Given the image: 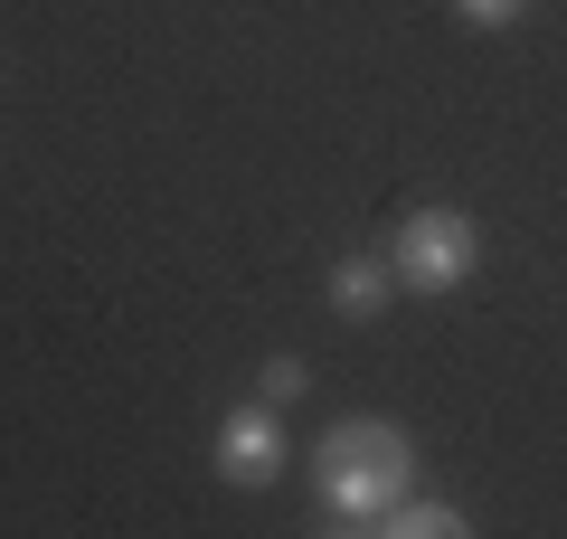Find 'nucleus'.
Wrapping results in <instances>:
<instances>
[{
	"mask_svg": "<svg viewBox=\"0 0 567 539\" xmlns=\"http://www.w3.org/2000/svg\"><path fill=\"white\" fill-rule=\"evenodd\" d=\"M473 256H483V227H473L464 209H416V218L398 227V246H388V275H398L406 294H454V284L473 275Z\"/></svg>",
	"mask_w": 567,
	"mask_h": 539,
	"instance_id": "nucleus-2",
	"label": "nucleus"
},
{
	"mask_svg": "<svg viewBox=\"0 0 567 539\" xmlns=\"http://www.w3.org/2000/svg\"><path fill=\"white\" fill-rule=\"evenodd\" d=\"M312 482H322L331 520L379 530V520L416 492V445H406V426H388V417H341V426H322V445H312Z\"/></svg>",
	"mask_w": 567,
	"mask_h": 539,
	"instance_id": "nucleus-1",
	"label": "nucleus"
},
{
	"mask_svg": "<svg viewBox=\"0 0 567 539\" xmlns=\"http://www.w3.org/2000/svg\"><path fill=\"white\" fill-rule=\"evenodd\" d=\"M379 530H398V539H464V530H473V520H464V511H454V501H416V492H406V501H398V511H388V520H379Z\"/></svg>",
	"mask_w": 567,
	"mask_h": 539,
	"instance_id": "nucleus-5",
	"label": "nucleus"
},
{
	"mask_svg": "<svg viewBox=\"0 0 567 539\" xmlns=\"http://www.w3.org/2000/svg\"><path fill=\"white\" fill-rule=\"evenodd\" d=\"M256 388H265L275 407H284V398H303V359H293V350H275V359H265V379H256Z\"/></svg>",
	"mask_w": 567,
	"mask_h": 539,
	"instance_id": "nucleus-6",
	"label": "nucleus"
},
{
	"mask_svg": "<svg viewBox=\"0 0 567 539\" xmlns=\"http://www.w3.org/2000/svg\"><path fill=\"white\" fill-rule=\"evenodd\" d=\"M275 474H284V426H275V407H237V417L218 426V482L265 492Z\"/></svg>",
	"mask_w": 567,
	"mask_h": 539,
	"instance_id": "nucleus-3",
	"label": "nucleus"
},
{
	"mask_svg": "<svg viewBox=\"0 0 567 539\" xmlns=\"http://www.w3.org/2000/svg\"><path fill=\"white\" fill-rule=\"evenodd\" d=\"M454 10H464L473 29H511V20H520V10H529V0H454Z\"/></svg>",
	"mask_w": 567,
	"mask_h": 539,
	"instance_id": "nucleus-7",
	"label": "nucleus"
},
{
	"mask_svg": "<svg viewBox=\"0 0 567 539\" xmlns=\"http://www.w3.org/2000/svg\"><path fill=\"white\" fill-rule=\"evenodd\" d=\"M388 294H398V275H388V256H341V265H331V313L369 322V313H379Z\"/></svg>",
	"mask_w": 567,
	"mask_h": 539,
	"instance_id": "nucleus-4",
	"label": "nucleus"
}]
</instances>
